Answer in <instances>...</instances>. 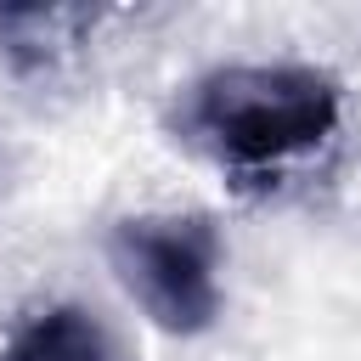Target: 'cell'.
<instances>
[{
	"mask_svg": "<svg viewBox=\"0 0 361 361\" xmlns=\"http://www.w3.org/2000/svg\"><path fill=\"white\" fill-rule=\"evenodd\" d=\"M338 124V85L293 62L203 73L180 102V130L231 169H276L322 147Z\"/></svg>",
	"mask_w": 361,
	"mask_h": 361,
	"instance_id": "obj_1",
	"label": "cell"
},
{
	"mask_svg": "<svg viewBox=\"0 0 361 361\" xmlns=\"http://www.w3.org/2000/svg\"><path fill=\"white\" fill-rule=\"evenodd\" d=\"M124 293L164 333H203L220 316V237L192 214L124 220L107 237Z\"/></svg>",
	"mask_w": 361,
	"mask_h": 361,
	"instance_id": "obj_2",
	"label": "cell"
},
{
	"mask_svg": "<svg viewBox=\"0 0 361 361\" xmlns=\"http://www.w3.org/2000/svg\"><path fill=\"white\" fill-rule=\"evenodd\" d=\"M0 361H113L107 355V333L85 316V310H45L34 316L6 350Z\"/></svg>",
	"mask_w": 361,
	"mask_h": 361,
	"instance_id": "obj_3",
	"label": "cell"
}]
</instances>
